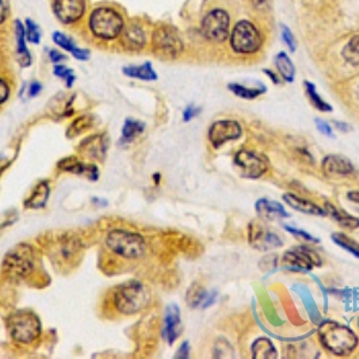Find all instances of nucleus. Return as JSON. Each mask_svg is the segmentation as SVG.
Returning a JSON list of instances; mask_svg holds the SVG:
<instances>
[{
  "label": "nucleus",
  "instance_id": "f257e3e1",
  "mask_svg": "<svg viewBox=\"0 0 359 359\" xmlns=\"http://www.w3.org/2000/svg\"><path fill=\"white\" fill-rule=\"evenodd\" d=\"M319 336L327 350L340 357L351 355L358 344L355 333L338 322H322L319 327Z\"/></svg>",
  "mask_w": 359,
  "mask_h": 359
},
{
  "label": "nucleus",
  "instance_id": "f03ea898",
  "mask_svg": "<svg viewBox=\"0 0 359 359\" xmlns=\"http://www.w3.org/2000/svg\"><path fill=\"white\" fill-rule=\"evenodd\" d=\"M125 28L122 14L111 6H100L89 16L90 33L102 41H113L121 35Z\"/></svg>",
  "mask_w": 359,
  "mask_h": 359
},
{
  "label": "nucleus",
  "instance_id": "7ed1b4c3",
  "mask_svg": "<svg viewBox=\"0 0 359 359\" xmlns=\"http://www.w3.org/2000/svg\"><path fill=\"white\" fill-rule=\"evenodd\" d=\"M6 328L12 340L19 344H32L41 336L40 317L30 309H19L6 319Z\"/></svg>",
  "mask_w": 359,
  "mask_h": 359
},
{
  "label": "nucleus",
  "instance_id": "20e7f679",
  "mask_svg": "<svg viewBox=\"0 0 359 359\" xmlns=\"http://www.w3.org/2000/svg\"><path fill=\"white\" fill-rule=\"evenodd\" d=\"M114 307L122 315H135L150 303L149 291L139 280H128L114 292Z\"/></svg>",
  "mask_w": 359,
  "mask_h": 359
},
{
  "label": "nucleus",
  "instance_id": "39448f33",
  "mask_svg": "<svg viewBox=\"0 0 359 359\" xmlns=\"http://www.w3.org/2000/svg\"><path fill=\"white\" fill-rule=\"evenodd\" d=\"M36 266V254L28 243H19L3 259V270L14 279H25L33 273Z\"/></svg>",
  "mask_w": 359,
  "mask_h": 359
},
{
  "label": "nucleus",
  "instance_id": "423d86ee",
  "mask_svg": "<svg viewBox=\"0 0 359 359\" xmlns=\"http://www.w3.org/2000/svg\"><path fill=\"white\" fill-rule=\"evenodd\" d=\"M106 246L124 259H139L144 255L146 243L141 235L126 229H114L108 233Z\"/></svg>",
  "mask_w": 359,
  "mask_h": 359
},
{
  "label": "nucleus",
  "instance_id": "0eeeda50",
  "mask_svg": "<svg viewBox=\"0 0 359 359\" xmlns=\"http://www.w3.org/2000/svg\"><path fill=\"white\" fill-rule=\"evenodd\" d=\"M230 43L236 53L252 54L259 51L262 47V34L254 24L243 19L233 27Z\"/></svg>",
  "mask_w": 359,
  "mask_h": 359
},
{
  "label": "nucleus",
  "instance_id": "6e6552de",
  "mask_svg": "<svg viewBox=\"0 0 359 359\" xmlns=\"http://www.w3.org/2000/svg\"><path fill=\"white\" fill-rule=\"evenodd\" d=\"M152 47L157 56L163 59H175L183 49L178 32L170 27H159L152 34Z\"/></svg>",
  "mask_w": 359,
  "mask_h": 359
},
{
  "label": "nucleus",
  "instance_id": "1a4fd4ad",
  "mask_svg": "<svg viewBox=\"0 0 359 359\" xmlns=\"http://www.w3.org/2000/svg\"><path fill=\"white\" fill-rule=\"evenodd\" d=\"M230 30V17L223 9H213L205 14L201 22V32L209 41L220 43L225 41Z\"/></svg>",
  "mask_w": 359,
  "mask_h": 359
},
{
  "label": "nucleus",
  "instance_id": "9d476101",
  "mask_svg": "<svg viewBox=\"0 0 359 359\" xmlns=\"http://www.w3.org/2000/svg\"><path fill=\"white\" fill-rule=\"evenodd\" d=\"M82 249L80 238H76L73 233H64L60 236L49 241L51 260L60 262L61 266L72 265Z\"/></svg>",
  "mask_w": 359,
  "mask_h": 359
},
{
  "label": "nucleus",
  "instance_id": "9b49d317",
  "mask_svg": "<svg viewBox=\"0 0 359 359\" xmlns=\"http://www.w3.org/2000/svg\"><path fill=\"white\" fill-rule=\"evenodd\" d=\"M233 163L238 167V172L243 178H262L268 169V161L264 154L248 150L238 151L233 159Z\"/></svg>",
  "mask_w": 359,
  "mask_h": 359
},
{
  "label": "nucleus",
  "instance_id": "f8f14e48",
  "mask_svg": "<svg viewBox=\"0 0 359 359\" xmlns=\"http://www.w3.org/2000/svg\"><path fill=\"white\" fill-rule=\"evenodd\" d=\"M248 241L254 249L267 252L283 246V242L277 233L257 222H253L248 228Z\"/></svg>",
  "mask_w": 359,
  "mask_h": 359
},
{
  "label": "nucleus",
  "instance_id": "ddd939ff",
  "mask_svg": "<svg viewBox=\"0 0 359 359\" xmlns=\"http://www.w3.org/2000/svg\"><path fill=\"white\" fill-rule=\"evenodd\" d=\"M283 262L294 270H310L313 267L321 266V257L316 252L307 247L291 248L285 252Z\"/></svg>",
  "mask_w": 359,
  "mask_h": 359
},
{
  "label": "nucleus",
  "instance_id": "4468645a",
  "mask_svg": "<svg viewBox=\"0 0 359 359\" xmlns=\"http://www.w3.org/2000/svg\"><path fill=\"white\" fill-rule=\"evenodd\" d=\"M242 135V128L238 121L233 120H220L211 125L209 130V140L211 144L218 149L231 140H238Z\"/></svg>",
  "mask_w": 359,
  "mask_h": 359
},
{
  "label": "nucleus",
  "instance_id": "2eb2a0df",
  "mask_svg": "<svg viewBox=\"0 0 359 359\" xmlns=\"http://www.w3.org/2000/svg\"><path fill=\"white\" fill-rule=\"evenodd\" d=\"M53 10L61 23L73 24L84 17L86 0H54Z\"/></svg>",
  "mask_w": 359,
  "mask_h": 359
},
{
  "label": "nucleus",
  "instance_id": "dca6fc26",
  "mask_svg": "<svg viewBox=\"0 0 359 359\" xmlns=\"http://www.w3.org/2000/svg\"><path fill=\"white\" fill-rule=\"evenodd\" d=\"M108 148H109V138L106 133H97L85 138L80 141L77 151L86 159L103 162L107 156Z\"/></svg>",
  "mask_w": 359,
  "mask_h": 359
},
{
  "label": "nucleus",
  "instance_id": "f3484780",
  "mask_svg": "<svg viewBox=\"0 0 359 359\" xmlns=\"http://www.w3.org/2000/svg\"><path fill=\"white\" fill-rule=\"evenodd\" d=\"M58 168L65 173L75 174L89 178L90 181H97L100 176L97 165L82 162L76 156H69L58 162Z\"/></svg>",
  "mask_w": 359,
  "mask_h": 359
},
{
  "label": "nucleus",
  "instance_id": "a211bd4d",
  "mask_svg": "<svg viewBox=\"0 0 359 359\" xmlns=\"http://www.w3.org/2000/svg\"><path fill=\"white\" fill-rule=\"evenodd\" d=\"M121 46L127 51H140L146 43V34L139 22L132 21L125 25L120 35Z\"/></svg>",
  "mask_w": 359,
  "mask_h": 359
},
{
  "label": "nucleus",
  "instance_id": "6ab92c4d",
  "mask_svg": "<svg viewBox=\"0 0 359 359\" xmlns=\"http://www.w3.org/2000/svg\"><path fill=\"white\" fill-rule=\"evenodd\" d=\"M181 331V312H180V308L176 304H169L167 310H165L163 331H162L164 340L167 341L169 345H173L174 343L178 340Z\"/></svg>",
  "mask_w": 359,
  "mask_h": 359
},
{
  "label": "nucleus",
  "instance_id": "aec40b11",
  "mask_svg": "<svg viewBox=\"0 0 359 359\" xmlns=\"http://www.w3.org/2000/svg\"><path fill=\"white\" fill-rule=\"evenodd\" d=\"M216 299H217V294L215 291L209 292L199 283H193L189 286V289L187 290L186 302L189 305V308L192 309L209 308L212 304L215 303Z\"/></svg>",
  "mask_w": 359,
  "mask_h": 359
},
{
  "label": "nucleus",
  "instance_id": "412c9836",
  "mask_svg": "<svg viewBox=\"0 0 359 359\" xmlns=\"http://www.w3.org/2000/svg\"><path fill=\"white\" fill-rule=\"evenodd\" d=\"M322 170H323V173L326 174L327 176H331V178L347 176L354 172V165L345 157L338 156V154H332L323 161Z\"/></svg>",
  "mask_w": 359,
  "mask_h": 359
},
{
  "label": "nucleus",
  "instance_id": "4be33fe9",
  "mask_svg": "<svg viewBox=\"0 0 359 359\" xmlns=\"http://www.w3.org/2000/svg\"><path fill=\"white\" fill-rule=\"evenodd\" d=\"M255 209H257V216L266 222L289 217L284 206L277 201L268 200V199H259L255 204Z\"/></svg>",
  "mask_w": 359,
  "mask_h": 359
},
{
  "label": "nucleus",
  "instance_id": "5701e85b",
  "mask_svg": "<svg viewBox=\"0 0 359 359\" xmlns=\"http://www.w3.org/2000/svg\"><path fill=\"white\" fill-rule=\"evenodd\" d=\"M51 194V187L48 181H40L35 186L30 196L24 200V207L29 210H40L46 206Z\"/></svg>",
  "mask_w": 359,
  "mask_h": 359
},
{
  "label": "nucleus",
  "instance_id": "b1692460",
  "mask_svg": "<svg viewBox=\"0 0 359 359\" xmlns=\"http://www.w3.org/2000/svg\"><path fill=\"white\" fill-rule=\"evenodd\" d=\"M284 201L290 206L292 207L294 210L305 213V215H313V216H325L327 212L325 210H322L320 206H317L316 204H314L312 201L305 200L302 199L299 196L288 193L284 194Z\"/></svg>",
  "mask_w": 359,
  "mask_h": 359
},
{
  "label": "nucleus",
  "instance_id": "393cba45",
  "mask_svg": "<svg viewBox=\"0 0 359 359\" xmlns=\"http://www.w3.org/2000/svg\"><path fill=\"white\" fill-rule=\"evenodd\" d=\"M252 355L255 359H275L278 357L275 346L267 338H259L253 343Z\"/></svg>",
  "mask_w": 359,
  "mask_h": 359
},
{
  "label": "nucleus",
  "instance_id": "a878e982",
  "mask_svg": "<svg viewBox=\"0 0 359 359\" xmlns=\"http://www.w3.org/2000/svg\"><path fill=\"white\" fill-rule=\"evenodd\" d=\"M326 212L329 213L332 218L336 220V223L343 227V228L350 229V230H355V229L359 228L358 218L346 213L345 211L339 210V209H336L331 204H326Z\"/></svg>",
  "mask_w": 359,
  "mask_h": 359
},
{
  "label": "nucleus",
  "instance_id": "bb28decb",
  "mask_svg": "<svg viewBox=\"0 0 359 359\" xmlns=\"http://www.w3.org/2000/svg\"><path fill=\"white\" fill-rule=\"evenodd\" d=\"M25 35H27V29H24L23 24L19 21H16V36H17V54H19V60L21 65L29 66L32 64V58L29 54L27 46H25Z\"/></svg>",
  "mask_w": 359,
  "mask_h": 359
},
{
  "label": "nucleus",
  "instance_id": "cd10ccee",
  "mask_svg": "<svg viewBox=\"0 0 359 359\" xmlns=\"http://www.w3.org/2000/svg\"><path fill=\"white\" fill-rule=\"evenodd\" d=\"M124 73H125L127 77L137 78V80H157V75H156V72H154L150 62H145V64L140 66H128V67H125V69H124Z\"/></svg>",
  "mask_w": 359,
  "mask_h": 359
},
{
  "label": "nucleus",
  "instance_id": "c85d7f7f",
  "mask_svg": "<svg viewBox=\"0 0 359 359\" xmlns=\"http://www.w3.org/2000/svg\"><path fill=\"white\" fill-rule=\"evenodd\" d=\"M93 115H83V117H77L75 121L71 124L70 127L66 131L67 138H75L77 135H82L84 132L89 131L90 128L93 126Z\"/></svg>",
  "mask_w": 359,
  "mask_h": 359
},
{
  "label": "nucleus",
  "instance_id": "c756f323",
  "mask_svg": "<svg viewBox=\"0 0 359 359\" xmlns=\"http://www.w3.org/2000/svg\"><path fill=\"white\" fill-rule=\"evenodd\" d=\"M144 130V122L133 120V119H127L124 124V127H122L121 143H131L138 135H141Z\"/></svg>",
  "mask_w": 359,
  "mask_h": 359
},
{
  "label": "nucleus",
  "instance_id": "7c9ffc66",
  "mask_svg": "<svg viewBox=\"0 0 359 359\" xmlns=\"http://www.w3.org/2000/svg\"><path fill=\"white\" fill-rule=\"evenodd\" d=\"M275 66L280 72L281 77L286 82H292L294 78V67L292 61L290 60L289 56L285 53H279L275 56Z\"/></svg>",
  "mask_w": 359,
  "mask_h": 359
},
{
  "label": "nucleus",
  "instance_id": "2f4dec72",
  "mask_svg": "<svg viewBox=\"0 0 359 359\" xmlns=\"http://www.w3.org/2000/svg\"><path fill=\"white\" fill-rule=\"evenodd\" d=\"M332 238L339 247L344 248L347 252L352 253L355 257H359V243L356 242L354 238L341 233H333Z\"/></svg>",
  "mask_w": 359,
  "mask_h": 359
},
{
  "label": "nucleus",
  "instance_id": "473e14b6",
  "mask_svg": "<svg viewBox=\"0 0 359 359\" xmlns=\"http://www.w3.org/2000/svg\"><path fill=\"white\" fill-rule=\"evenodd\" d=\"M343 56L351 65H359V35L354 36L346 45L343 51Z\"/></svg>",
  "mask_w": 359,
  "mask_h": 359
},
{
  "label": "nucleus",
  "instance_id": "72a5a7b5",
  "mask_svg": "<svg viewBox=\"0 0 359 359\" xmlns=\"http://www.w3.org/2000/svg\"><path fill=\"white\" fill-rule=\"evenodd\" d=\"M305 88H307V93H308L310 102L313 103L314 106H315L319 111H321V112H331V106H329L328 103L325 102V101L319 96V93H316V89H315L314 84L309 83V82H305Z\"/></svg>",
  "mask_w": 359,
  "mask_h": 359
},
{
  "label": "nucleus",
  "instance_id": "f704fd0d",
  "mask_svg": "<svg viewBox=\"0 0 359 359\" xmlns=\"http://www.w3.org/2000/svg\"><path fill=\"white\" fill-rule=\"evenodd\" d=\"M229 89L231 90L238 97L246 98V100H253V98L257 97L259 95H262L265 89H251V88H246L243 85L238 84H229Z\"/></svg>",
  "mask_w": 359,
  "mask_h": 359
},
{
  "label": "nucleus",
  "instance_id": "c9c22d12",
  "mask_svg": "<svg viewBox=\"0 0 359 359\" xmlns=\"http://www.w3.org/2000/svg\"><path fill=\"white\" fill-rule=\"evenodd\" d=\"M215 358H233V346L230 345L228 340H225L223 338H220L218 340L216 341L215 344Z\"/></svg>",
  "mask_w": 359,
  "mask_h": 359
},
{
  "label": "nucleus",
  "instance_id": "e433bc0d",
  "mask_svg": "<svg viewBox=\"0 0 359 359\" xmlns=\"http://www.w3.org/2000/svg\"><path fill=\"white\" fill-rule=\"evenodd\" d=\"M53 40H54V43H56L58 46L64 48L65 51L73 53V51L77 49V47L75 46V43H73L70 38H67L65 34L56 32V33L53 34Z\"/></svg>",
  "mask_w": 359,
  "mask_h": 359
},
{
  "label": "nucleus",
  "instance_id": "4c0bfd02",
  "mask_svg": "<svg viewBox=\"0 0 359 359\" xmlns=\"http://www.w3.org/2000/svg\"><path fill=\"white\" fill-rule=\"evenodd\" d=\"M27 38L29 41L33 43H40L41 38V32L38 27V24L33 22L32 19H27Z\"/></svg>",
  "mask_w": 359,
  "mask_h": 359
},
{
  "label": "nucleus",
  "instance_id": "58836bf2",
  "mask_svg": "<svg viewBox=\"0 0 359 359\" xmlns=\"http://www.w3.org/2000/svg\"><path fill=\"white\" fill-rule=\"evenodd\" d=\"M54 73L60 78H64L66 80V85L67 88H71L73 82H75V75L72 71L66 69L65 66H56L54 69Z\"/></svg>",
  "mask_w": 359,
  "mask_h": 359
},
{
  "label": "nucleus",
  "instance_id": "ea45409f",
  "mask_svg": "<svg viewBox=\"0 0 359 359\" xmlns=\"http://www.w3.org/2000/svg\"><path fill=\"white\" fill-rule=\"evenodd\" d=\"M286 230H288L289 233H292V235H294V236L302 238V240H304V241L319 243V240H317V238H313L312 235H309L308 233H305V231H303V230H299V229L296 228H290V227H286Z\"/></svg>",
  "mask_w": 359,
  "mask_h": 359
},
{
  "label": "nucleus",
  "instance_id": "a19ab883",
  "mask_svg": "<svg viewBox=\"0 0 359 359\" xmlns=\"http://www.w3.org/2000/svg\"><path fill=\"white\" fill-rule=\"evenodd\" d=\"M281 35H283V40H284L285 43L290 47V49L294 51L296 49V43H294V35L291 34L288 27H285V25L283 27Z\"/></svg>",
  "mask_w": 359,
  "mask_h": 359
},
{
  "label": "nucleus",
  "instance_id": "79ce46f5",
  "mask_svg": "<svg viewBox=\"0 0 359 359\" xmlns=\"http://www.w3.org/2000/svg\"><path fill=\"white\" fill-rule=\"evenodd\" d=\"M199 113H200L199 108H196L193 104H189V106L185 109V112H183V121H191L192 119L196 117Z\"/></svg>",
  "mask_w": 359,
  "mask_h": 359
},
{
  "label": "nucleus",
  "instance_id": "37998d69",
  "mask_svg": "<svg viewBox=\"0 0 359 359\" xmlns=\"http://www.w3.org/2000/svg\"><path fill=\"white\" fill-rule=\"evenodd\" d=\"M188 357H189V344H188V341H183L181 346L178 347L175 358L187 359Z\"/></svg>",
  "mask_w": 359,
  "mask_h": 359
},
{
  "label": "nucleus",
  "instance_id": "c03bdc74",
  "mask_svg": "<svg viewBox=\"0 0 359 359\" xmlns=\"http://www.w3.org/2000/svg\"><path fill=\"white\" fill-rule=\"evenodd\" d=\"M316 126L317 128H319V131L321 132L322 135H328V137H331V135H333L331 125H328L326 121L317 119Z\"/></svg>",
  "mask_w": 359,
  "mask_h": 359
},
{
  "label": "nucleus",
  "instance_id": "a18cd8bd",
  "mask_svg": "<svg viewBox=\"0 0 359 359\" xmlns=\"http://www.w3.org/2000/svg\"><path fill=\"white\" fill-rule=\"evenodd\" d=\"M0 90H1V93H0V96H1L0 103L4 104L8 101V97H9V86L5 83L4 80H1V82H0Z\"/></svg>",
  "mask_w": 359,
  "mask_h": 359
},
{
  "label": "nucleus",
  "instance_id": "49530a36",
  "mask_svg": "<svg viewBox=\"0 0 359 359\" xmlns=\"http://www.w3.org/2000/svg\"><path fill=\"white\" fill-rule=\"evenodd\" d=\"M72 56H75L76 59H78V60H88L90 53L89 51H86V49L77 48V49L72 53Z\"/></svg>",
  "mask_w": 359,
  "mask_h": 359
},
{
  "label": "nucleus",
  "instance_id": "de8ad7c7",
  "mask_svg": "<svg viewBox=\"0 0 359 359\" xmlns=\"http://www.w3.org/2000/svg\"><path fill=\"white\" fill-rule=\"evenodd\" d=\"M41 89H43L41 84L38 83V82H35V83H33L32 86H30V89H29V96H32V97L36 96V95L41 91Z\"/></svg>",
  "mask_w": 359,
  "mask_h": 359
},
{
  "label": "nucleus",
  "instance_id": "09e8293b",
  "mask_svg": "<svg viewBox=\"0 0 359 359\" xmlns=\"http://www.w3.org/2000/svg\"><path fill=\"white\" fill-rule=\"evenodd\" d=\"M49 56H51V61L56 62V61H60L65 58L64 56H61L59 51H49Z\"/></svg>",
  "mask_w": 359,
  "mask_h": 359
},
{
  "label": "nucleus",
  "instance_id": "8fccbe9b",
  "mask_svg": "<svg viewBox=\"0 0 359 359\" xmlns=\"http://www.w3.org/2000/svg\"><path fill=\"white\" fill-rule=\"evenodd\" d=\"M347 198H349L351 201L356 202V204H359V191L350 192V193L347 194Z\"/></svg>",
  "mask_w": 359,
  "mask_h": 359
},
{
  "label": "nucleus",
  "instance_id": "3c124183",
  "mask_svg": "<svg viewBox=\"0 0 359 359\" xmlns=\"http://www.w3.org/2000/svg\"><path fill=\"white\" fill-rule=\"evenodd\" d=\"M152 178H154V185H159V181H161V174L154 173L152 175Z\"/></svg>",
  "mask_w": 359,
  "mask_h": 359
}]
</instances>
